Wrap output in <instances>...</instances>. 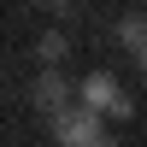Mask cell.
Listing matches in <instances>:
<instances>
[{
  "instance_id": "6da1fadb",
  "label": "cell",
  "mask_w": 147,
  "mask_h": 147,
  "mask_svg": "<svg viewBox=\"0 0 147 147\" xmlns=\"http://www.w3.org/2000/svg\"><path fill=\"white\" fill-rule=\"evenodd\" d=\"M53 136H59V147H100L106 141V118L88 112V106H71V112L53 118Z\"/></svg>"
},
{
  "instance_id": "5b68a950",
  "label": "cell",
  "mask_w": 147,
  "mask_h": 147,
  "mask_svg": "<svg viewBox=\"0 0 147 147\" xmlns=\"http://www.w3.org/2000/svg\"><path fill=\"white\" fill-rule=\"evenodd\" d=\"M41 59H47V71H59V59H65V30H47L41 35Z\"/></svg>"
},
{
  "instance_id": "3957f363",
  "label": "cell",
  "mask_w": 147,
  "mask_h": 147,
  "mask_svg": "<svg viewBox=\"0 0 147 147\" xmlns=\"http://www.w3.org/2000/svg\"><path fill=\"white\" fill-rule=\"evenodd\" d=\"M30 94H35V106H41L47 118H59V112H71V82L59 77V71H41Z\"/></svg>"
},
{
  "instance_id": "7a4b0ae2",
  "label": "cell",
  "mask_w": 147,
  "mask_h": 147,
  "mask_svg": "<svg viewBox=\"0 0 147 147\" xmlns=\"http://www.w3.org/2000/svg\"><path fill=\"white\" fill-rule=\"evenodd\" d=\"M82 106L100 118H129V94L118 88V77H106V71H94L88 82H82Z\"/></svg>"
},
{
  "instance_id": "277c9868",
  "label": "cell",
  "mask_w": 147,
  "mask_h": 147,
  "mask_svg": "<svg viewBox=\"0 0 147 147\" xmlns=\"http://www.w3.org/2000/svg\"><path fill=\"white\" fill-rule=\"evenodd\" d=\"M118 41H124L129 53H136V65L147 71V18H141V12H129V18L118 24Z\"/></svg>"
},
{
  "instance_id": "8992f818",
  "label": "cell",
  "mask_w": 147,
  "mask_h": 147,
  "mask_svg": "<svg viewBox=\"0 0 147 147\" xmlns=\"http://www.w3.org/2000/svg\"><path fill=\"white\" fill-rule=\"evenodd\" d=\"M100 147H118V141H112V136H106V141H100Z\"/></svg>"
}]
</instances>
